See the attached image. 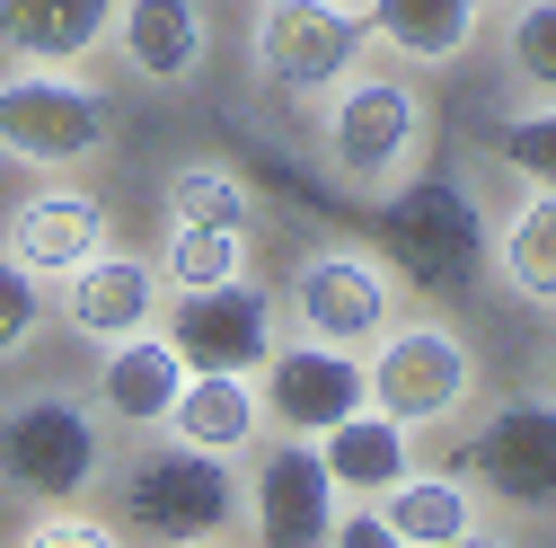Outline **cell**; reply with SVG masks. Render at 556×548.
<instances>
[{
    "label": "cell",
    "mask_w": 556,
    "mask_h": 548,
    "mask_svg": "<svg viewBox=\"0 0 556 548\" xmlns=\"http://www.w3.org/2000/svg\"><path fill=\"white\" fill-rule=\"evenodd\" d=\"M239 274H248V231H203V222H177V231H168L160 284L213 292V284H239Z\"/></svg>",
    "instance_id": "cell-24"
},
{
    "label": "cell",
    "mask_w": 556,
    "mask_h": 548,
    "mask_svg": "<svg viewBox=\"0 0 556 548\" xmlns=\"http://www.w3.org/2000/svg\"><path fill=\"white\" fill-rule=\"evenodd\" d=\"M363 372H371V407H380V416H397L406 434L451 425L459 407L477 398V354L459 346L442 319H406V327H389Z\"/></svg>",
    "instance_id": "cell-5"
},
{
    "label": "cell",
    "mask_w": 556,
    "mask_h": 548,
    "mask_svg": "<svg viewBox=\"0 0 556 548\" xmlns=\"http://www.w3.org/2000/svg\"><path fill=\"white\" fill-rule=\"evenodd\" d=\"M98 248H106V203L80 195V186H36L18 213H10V231H0V257L27 265L36 284H53V274H80Z\"/></svg>",
    "instance_id": "cell-14"
},
{
    "label": "cell",
    "mask_w": 556,
    "mask_h": 548,
    "mask_svg": "<svg viewBox=\"0 0 556 548\" xmlns=\"http://www.w3.org/2000/svg\"><path fill=\"white\" fill-rule=\"evenodd\" d=\"M115 0H0V53L10 62H45V72H80L106 45Z\"/></svg>",
    "instance_id": "cell-16"
},
{
    "label": "cell",
    "mask_w": 556,
    "mask_h": 548,
    "mask_svg": "<svg viewBox=\"0 0 556 548\" xmlns=\"http://www.w3.org/2000/svg\"><path fill=\"white\" fill-rule=\"evenodd\" d=\"M495 160L521 169V177H539V186H556V98L530 107V115H513V124L495 133Z\"/></svg>",
    "instance_id": "cell-26"
},
{
    "label": "cell",
    "mask_w": 556,
    "mask_h": 548,
    "mask_svg": "<svg viewBox=\"0 0 556 548\" xmlns=\"http://www.w3.org/2000/svg\"><path fill=\"white\" fill-rule=\"evenodd\" d=\"M256 407H265V434L318 443L327 425L354 416V407H371V372H363V354L301 336V346H274L256 363Z\"/></svg>",
    "instance_id": "cell-9"
},
{
    "label": "cell",
    "mask_w": 556,
    "mask_h": 548,
    "mask_svg": "<svg viewBox=\"0 0 556 548\" xmlns=\"http://www.w3.org/2000/svg\"><path fill=\"white\" fill-rule=\"evenodd\" d=\"M363 45H371L363 10H336V0H265L248 53H256V80H265V89L318 98V89H336L344 72H363Z\"/></svg>",
    "instance_id": "cell-8"
},
{
    "label": "cell",
    "mask_w": 556,
    "mask_h": 548,
    "mask_svg": "<svg viewBox=\"0 0 556 548\" xmlns=\"http://www.w3.org/2000/svg\"><path fill=\"white\" fill-rule=\"evenodd\" d=\"M106 469V434L80 398H18L0 416V477L36 505H80Z\"/></svg>",
    "instance_id": "cell-4"
},
{
    "label": "cell",
    "mask_w": 556,
    "mask_h": 548,
    "mask_svg": "<svg viewBox=\"0 0 556 548\" xmlns=\"http://www.w3.org/2000/svg\"><path fill=\"white\" fill-rule=\"evenodd\" d=\"M106 36L151 89H177V80L203 72V53H213V10H203V0H115Z\"/></svg>",
    "instance_id": "cell-15"
},
{
    "label": "cell",
    "mask_w": 556,
    "mask_h": 548,
    "mask_svg": "<svg viewBox=\"0 0 556 548\" xmlns=\"http://www.w3.org/2000/svg\"><path fill=\"white\" fill-rule=\"evenodd\" d=\"M0 151L18 169H80L106 151V98L80 72L10 62L0 72Z\"/></svg>",
    "instance_id": "cell-3"
},
{
    "label": "cell",
    "mask_w": 556,
    "mask_h": 548,
    "mask_svg": "<svg viewBox=\"0 0 556 548\" xmlns=\"http://www.w3.org/2000/svg\"><path fill=\"white\" fill-rule=\"evenodd\" d=\"M62 319H72L89 346H124L168 319V284L151 257H124V248H98L80 274H62Z\"/></svg>",
    "instance_id": "cell-13"
},
{
    "label": "cell",
    "mask_w": 556,
    "mask_h": 548,
    "mask_svg": "<svg viewBox=\"0 0 556 548\" xmlns=\"http://www.w3.org/2000/svg\"><path fill=\"white\" fill-rule=\"evenodd\" d=\"M177 548H213V539H177Z\"/></svg>",
    "instance_id": "cell-31"
},
{
    "label": "cell",
    "mask_w": 556,
    "mask_h": 548,
    "mask_svg": "<svg viewBox=\"0 0 556 548\" xmlns=\"http://www.w3.org/2000/svg\"><path fill=\"white\" fill-rule=\"evenodd\" d=\"M283 310L301 319V336H318V346H344V354L380 346V336L397 327L389 265H380L371 248H309V257L292 265Z\"/></svg>",
    "instance_id": "cell-7"
},
{
    "label": "cell",
    "mask_w": 556,
    "mask_h": 548,
    "mask_svg": "<svg viewBox=\"0 0 556 548\" xmlns=\"http://www.w3.org/2000/svg\"><path fill=\"white\" fill-rule=\"evenodd\" d=\"M45 310H53V301H45V284H36L27 265H10V257H0V363L36 346V327H45Z\"/></svg>",
    "instance_id": "cell-27"
},
{
    "label": "cell",
    "mask_w": 556,
    "mask_h": 548,
    "mask_svg": "<svg viewBox=\"0 0 556 548\" xmlns=\"http://www.w3.org/2000/svg\"><path fill=\"white\" fill-rule=\"evenodd\" d=\"M451 548H513V539H495V531H468V539H451Z\"/></svg>",
    "instance_id": "cell-30"
},
{
    "label": "cell",
    "mask_w": 556,
    "mask_h": 548,
    "mask_svg": "<svg viewBox=\"0 0 556 548\" xmlns=\"http://www.w3.org/2000/svg\"><path fill=\"white\" fill-rule=\"evenodd\" d=\"M504 53H513V80L547 107V98H556V0H513Z\"/></svg>",
    "instance_id": "cell-25"
},
{
    "label": "cell",
    "mask_w": 556,
    "mask_h": 548,
    "mask_svg": "<svg viewBox=\"0 0 556 548\" xmlns=\"http://www.w3.org/2000/svg\"><path fill=\"white\" fill-rule=\"evenodd\" d=\"M336 10H363V0H336Z\"/></svg>",
    "instance_id": "cell-32"
},
{
    "label": "cell",
    "mask_w": 556,
    "mask_h": 548,
    "mask_svg": "<svg viewBox=\"0 0 556 548\" xmlns=\"http://www.w3.org/2000/svg\"><path fill=\"white\" fill-rule=\"evenodd\" d=\"M425 151V98L397 72H344L327 89V169L344 186H397Z\"/></svg>",
    "instance_id": "cell-2"
},
{
    "label": "cell",
    "mask_w": 556,
    "mask_h": 548,
    "mask_svg": "<svg viewBox=\"0 0 556 548\" xmlns=\"http://www.w3.org/2000/svg\"><path fill=\"white\" fill-rule=\"evenodd\" d=\"M485 203L468 177L425 169V177H397L380 203V265L389 284L425 292V301H459L477 274H485Z\"/></svg>",
    "instance_id": "cell-1"
},
{
    "label": "cell",
    "mask_w": 556,
    "mask_h": 548,
    "mask_svg": "<svg viewBox=\"0 0 556 548\" xmlns=\"http://www.w3.org/2000/svg\"><path fill=\"white\" fill-rule=\"evenodd\" d=\"M318 460L336 477V496H380V487H397V477L415 469V434L397 416H380V407H354L344 425L318 434Z\"/></svg>",
    "instance_id": "cell-21"
},
{
    "label": "cell",
    "mask_w": 556,
    "mask_h": 548,
    "mask_svg": "<svg viewBox=\"0 0 556 548\" xmlns=\"http://www.w3.org/2000/svg\"><path fill=\"white\" fill-rule=\"evenodd\" d=\"M115 513L132 522V531H151L160 548H177V539H213L230 513H239V477H230V460L222 451H142L124 469V487H115Z\"/></svg>",
    "instance_id": "cell-6"
},
{
    "label": "cell",
    "mask_w": 556,
    "mask_h": 548,
    "mask_svg": "<svg viewBox=\"0 0 556 548\" xmlns=\"http://www.w3.org/2000/svg\"><path fill=\"white\" fill-rule=\"evenodd\" d=\"M363 27L415 72H442V62H459L477 45L485 0H363Z\"/></svg>",
    "instance_id": "cell-18"
},
{
    "label": "cell",
    "mask_w": 556,
    "mask_h": 548,
    "mask_svg": "<svg viewBox=\"0 0 556 548\" xmlns=\"http://www.w3.org/2000/svg\"><path fill=\"white\" fill-rule=\"evenodd\" d=\"M485 265L530 301V310H556V186H521L513 213L485 231Z\"/></svg>",
    "instance_id": "cell-19"
},
{
    "label": "cell",
    "mask_w": 556,
    "mask_h": 548,
    "mask_svg": "<svg viewBox=\"0 0 556 548\" xmlns=\"http://www.w3.org/2000/svg\"><path fill=\"white\" fill-rule=\"evenodd\" d=\"M344 496L318 460V443H283L265 451L256 477H248V522H256V548H327Z\"/></svg>",
    "instance_id": "cell-12"
},
{
    "label": "cell",
    "mask_w": 556,
    "mask_h": 548,
    "mask_svg": "<svg viewBox=\"0 0 556 548\" xmlns=\"http://www.w3.org/2000/svg\"><path fill=\"white\" fill-rule=\"evenodd\" d=\"M274 319H283V301L239 274V284H213V292H177V319L160 336L186 354V372H239V381H256V363L283 346Z\"/></svg>",
    "instance_id": "cell-10"
},
{
    "label": "cell",
    "mask_w": 556,
    "mask_h": 548,
    "mask_svg": "<svg viewBox=\"0 0 556 548\" xmlns=\"http://www.w3.org/2000/svg\"><path fill=\"white\" fill-rule=\"evenodd\" d=\"M168 425H177L186 451H222V460H230V451H256V443H265L256 381H239V372H186Z\"/></svg>",
    "instance_id": "cell-20"
},
{
    "label": "cell",
    "mask_w": 556,
    "mask_h": 548,
    "mask_svg": "<svg viewBox=\"0 0 556 548\" xmlns=\"http://www.w3.org/2000/svg\"><path fill=\"white\" fill-rule=\"evenodd\" d=\"M371 505H380V522H389L406 548H451V539L477 531V496L459 487V477H425V469H406L397 487H380Z\"/></svg>",
    "instance_id": "cell-22"
},
{
    "label": "cell",
    "mask_w": 556,
    "mask_h": 548,
    "mask_svg": "<svg viewBox=\"0 0 556 548\" xmlns=\"http://www.w3.org/2000/svg\"><path fill=\"white\" fill-rule=\"evenodd\" d=\"M18 548H124V539L106 522H89V513H53V522H27Z\"/></svg>",
    "instance_id": "cell-28"
},
{
    "label": "cell",
    "mask_w": 556,
    "mask_h": 548,
    "mask_svg": "<svg viewBox=\"0 0 556 548\" xmlns=\"http://www.w3.org/2000/svg\"><path fill=\"white\" fill-rule=\"evenodd\" d=\"M106 363H98V407L115 425H168V407H177V389H186V354L168 346L160 327H142V336H124V346H98Z\"/></svg>",
    "instance_id": "cell-17"
},
{
    "label": "cell",
    "mask_w": 556,
    "mask_h": 548,
    "mask_svg": "<svg viewBox=\"0 0 556 548\" xmlns=\"http://www.w3.org/2000/svg\"><path fill=\"white\" fill-rule=\"evenodd\" d=\"M327 548H406V539H397V531L380 522V505H354V513H336Z\"/></svg>",
    "instance_id": "cell-29"
},
{
    "label": "cell",
    "mask_w": 556,
    "mask_h": 548,
    "mask_svg": "<svg viewBox=\"0 0 556 548\" xmlns=\"http://www.w3.org/2000/svg\"><path fill=\"white\" fill-rule=\"evenodd\" d=\"M168 222L248 231V239H256V195H248V177H230L222 160H194V169H177V186H168Z\"/></svg>",
    "instance_id": "cell-23"
},
{
    "label": "cell",
    "mask_w": 556,
    "mask_h": 548,
    "mask_svg": "<svg viewBox=\"0 0 556 548\" xmlns=\"http://www.w3.org/2000/svg\"><path fill=\"white\" fill-rule=\"evenodd\" d=\"M468 477L521 513H556V398H504L468 434Z\"/></svg>",
    "instance_id": "cell-11"
}]
</instances>
